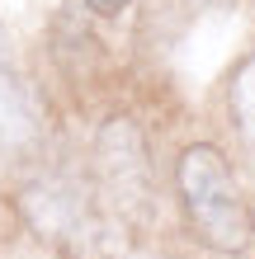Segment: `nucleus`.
I'll use <instances>...</instances> for the list:
<instances>
[{
  "mask_svg": "<svg viewBox=\"0 0 255 259\" xmlns=\"http://www.w3.org/2000/svg\"><path fill=\"white\" fill-rule=\"evenodd\" d=\"M232 118L241 127V137L255 146V57H246L232 75Z\"/></svg>",
  "mask_w": 255,
  "mask_h": 259,
  "instance_id": "4",
  "label": "nucleus"
},
{
  "mask_svg": "<svg viewBox=\"0 0 255 259\" xmlns=\"http://www.w3.org/2000/svg\"><path fill=\"white\" fill-rule=\"evenodd\" d=\"M90 5V14H99V19H114V14H123L132 0H85Z\"/></svg>",
  "mask_w": 255,
  "mask_h": 259,
  "instance_id": "5",
  "label": "nucleus"
},
{
  "mask_svg": "<svg viewBox=\"0 0 255 259\" xmlns=\"http://www.w3.org/2000/svg\"><path fill=\"white\" fill-rule=\"evenodd\" d=\"M99 165H104V189L123 203H142L147 193V156L132 123H114L99 137Z\"/></svg>",
  "mask_w": 255,
  "mask_h": 259,
  "instance_id": "2",
  "label": "nucleus"
},
{
  "mask_svg": "<svg viewBox=\"0 0 255 259\" xmlns=\"http://www.w3.org/2000/svg\"><path fill=\"white\" fill-rule=\"evenodd\" d=\"M142 259H156V254H142Z\"/></svg>",
  "mask_w": 255,
  "mask_h": 259,
  "instance_id": "6",
  "label": "nucleus"
},
{
  "mask_svg": "<svg viewBox=\"0 0 255 259\" xmlns=\"http://www.w3.org/2000/svg\"><path fill=\"white\" fill-rule=\"evenodd\" d=\"M33 123H38L33 90H28L19 62H14L10 33H5V24H0V142H24V137H33Z\"/></svg>",
  "mask_w": 255,
  "mask_h": 259,
  "instance_id": "3",
  "label": "nucleus"
},
{
  "mask_svg": "<svg viewBox=\"0 0 255 259\" xmlns=\"http://www.w3.org/2000/svg\"><path fill=\"white\" fill-rule=\"evenodd\" d=\"M175 184H179V203H185L194 231H199L213 250L222 254H246L255 240V217L246 207V193L236 184L227 156L208 142H194L179 151L175 165Z\"/></svg>",
  "mask_w": 255,
  "mask_h": 259,
  "instance_id": "1",
  "label": "nucleus"
}]
</instances>
